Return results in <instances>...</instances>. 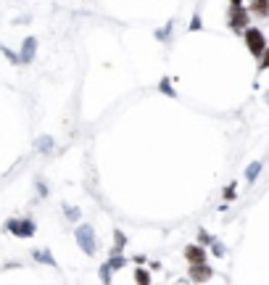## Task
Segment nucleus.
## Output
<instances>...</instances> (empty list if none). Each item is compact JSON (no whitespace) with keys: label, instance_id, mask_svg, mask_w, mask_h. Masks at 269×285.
Instances as JSON below:
<instances>
[{"label":"nucleus","instance_id":"nucleus-1","mask_svg":"<svg viewBox=\"0 0 269 285\" xmlns=\"http://www.w3.org/2000/svg\"><path fill=\"white\" fill-rule=\"evenodd\" d=\"M246 45H248V50L253 53V56L259 58L266 50V37L261 35V29H256V26H248L246 29Z\"/></svg>","mask_w":269,"mask_h":285},{"label":"nucleus","instance_id":"nucleus-2","mask_svg":"<svg viewBox=\"0 0 269 285\" xmlns=\"http://www.w3.org/2000/svg\"><path fill=\"white\" fill-rule=\"evenodd\" d=\"M77 243H79V248H82L85 254H95L98 240H95V233H92V227L79 225V227H77Z\"/></svg>","mask_w":269,"mask_h":285},{"label":"nucleus","instance_id":"nucleus-3","mask_svg":"<svg viewBox=\"0 0 269 285\" xmlns=\"http://www.w3.org/2000/svg\"><path fill=\"white\" fill-rule=\"evenodd\" d=\"M248 21H251V13H248V8H243V6H232L230 8V26L232 29H248Z\"/></svg>","mask_w":269,"mask_h":285},{"label":"nucleus","instance_id":"nucleus-4","mask_svg":"<svg viewBox=\"0 0 269 285\" xmlns=\"http://www.w3.org/2000/svg\"><path fill=\"white\" fill-rule=\"evenodd\" d=\"M6 227H8V233L19 235V238H29V235H35V222H32V219H11Z\"/></svg>","mask_w":269,"mask_h":285},{"label":"nucleus","instance_id":"nucleus-5","mask_svg":"<svg viewBox=\"0 0 269 285\" xmlns=\"http://www.w3.org/2000/svg\"><path fill=\"white\" fill-rule=\"evenodd\" d=\"M35 50H37V40H35V37H26L16 58H19L21 64H29V61L35 58Z\"/></svg>","mask_w":269,"mask_h":285},{"label":"nucleus","instance_id":"nucleus-6","mask_svg":"<svg viewBox=\"0 0 269 285\" xmlns=\"http://www.w3.org/2000/svg\"><path fill=\"white\" fill-rule=\"evenodd\" d=\"M248 13H251V16H259V19L269 16V0H251Z\"/></svg>","mask_w":269,"mask_h":285},{"label":"nucleus","instance_id":"nucleus-7","mask_svg":"<svg viewBox=\"0 0 269 285\" xmlns=\"http://www.w3.org/2000/svg\"><path fill=\"white\" fill-rule=\"evenodd\" d=\"M209 277H211V269L206 264H193L190 267V280L193 282H206Z\"/></svg>","mask_w":269,"mask_h":285},{"label":"nucleus","instance_id":"nucleus-8","mask_svg":"<svg viewBox=\"0 0 269 285\" xmlns=\"http://www.w3.org/2000/svg\"><path fill=\"white\" fill-rule=\"evenodd\" d=\"M187 262H190V264H204L206 262V251L200 248V246L187 248Z\"/></svg>","mask_w":269,"mask_h":285},{"label":"nucleus","instance_id":"nucleus-9","mask_svg":"<svg viewBox=\"0 0 269 285\" xmlns=\"http://www.w3.org/2000/svg\"><path fill=\"white\" fill-rule=\"evenodd\" d=\"M53 148H56V145H53V138H48V135L37 140V151H43V153H53Z\"/></svg>","mask_w":269,"mask_h":285},{"label":"nucleus","instance_id":"nucleus-10","mask_svg":"<svg viewBox=\"0 0 269 285\" xmlns=\"http://www.w3.org/2000/svg\"><path fill=\"white\" fill-rule=\"evenodd\" d=\"M35 259H37V262H43V264H50V267H56V262H53V256H50V254H48L45 248H37V251H35Z\"/></svg>","mask_w":269,"mask_h":285},{"label":"nucleus","instance_id":"nucleus-11","mask_svg":"<svg viewBox=\"0 0 269 285\" xmlns=\"http://www.w3.org/2000/svg\"><path fill=\"white\" fill-rule=\"evenodd\" d=\"M109 267H111V269H124V267H127V259H124V256H119V254H114L111 262H109Z\"/></svg>","mask_w":269,"mask_h":285},{"label":"nucleus","instance_id":"nucleus-12","mask_svg":"<svg viewBox=\"0 0 269 285\" xmlns=\"http://www.w3.org/2000/svg\"><path fill=\"white\" fill-rule=\"evenodd\" d=\"M111 272H114V269H111L109 264H103V267H100V280H103L106 285H109V282H111Z\"/></svg>","mask_w":269,"mask_h":285},{"label":"nucleus","instance_id":"nucleus-13","mask_svg":"<svg viewBox=\"0 0 269 285\" xmlns=\"http://www.w3.org/2000/svg\"><path fill=\"white\" fill-rule=\"evenodd\" d=\"M169 35H172V21H169L166 26H161V29L156 32V37H158V40H169Z\"/></svg>","mask_w":269,"mask_h":285},{"label":"nucleus","instance_id":"nucleus-14","mask_svg":"<svg viewBox=\"0 0 269 285\" xmlns=\"http://www.w3.org/2000/svg\"><path fill=\"white\" fill-rule=\"evenodd\" d=\"M134 280H138V285H148V272L145 269H134Z\"/></svg>","mask_w":269,"mask_h":285},{"label":"nucleus","instance_id":"nucleus-15","mask_svg":"<svg viewBox=\"0 0 269 285\" xmlns=\"http://www.w3.org/2000/svg\"><path fill=\"white\" fill-rule=\"evenodd\" d=\"M261 172V164H253V167H248V172H246V177L253 182V180H256V174Z\"/></svg>","mask_w":269,"mask_h":285},{"label":"nucleus","instance_id":"nucleus-16","mask_svg":"<svg viewBox=\"0 0 269 285\" xmlns=\"http://www.w3.org/2000/svg\"><path fill=\"white\" fill-rule=\"evenodd\" d=\"M259 58H261V61H259V69H261V72H264V69H269V48L261 53Z\"/></svg>","mask_w":269,"mask_h":285},{"label":"nucleus","instance_id":"nucleus-17","mask_svg":"<svg viewBox=\"0 0 269 285\" xmlns=\"http://www.w3.org/2000/svg\"><path fill=\"white\" fill-rule=\"evenodd\" d=\"M66 216H69L72 222H77V219H79V211H77V209H66Z\"/></svg>","mask_w":269,"mask_h":285},{"label":"nucleus","instance_id":"nucleus-18","mask_svg":"<svg viewBox=\"0 0 269 285\" xmlns=\"http://www.w3.org/2000/svg\"><path fill=\"white\" fill-rule=\"evenodd\" d=\"M161 92H169V95H172V87H169V82H161Z\"/></svg>","mask_w":269,"mask_h":285},{"label":"nucleus","instance_id":"nucleus-19","mask_svg":"<svg viewBox=\"0 0 269 285\" xmlns=\"http://www.w3.org/2000/svg\"><path fill=\"white\" fill-rule=\"evenodd\" d=\"M232 6H243V0H232Z\"/></svg>","mask_w":269,"mask_h":285},{"label":"nucleus","instance_id":"nucleus-20","mask_svg":"<svg viewBox=\"0 0 269 285\" xmlns=\"http://www.w3.org/2000/svg\"><path fill=\"white\" fill-rule=\"evenodd\" d=\"M177 285H185V282H177Z\"/></svg>","mask_w":269,"mask_h":285}]
</instances>
